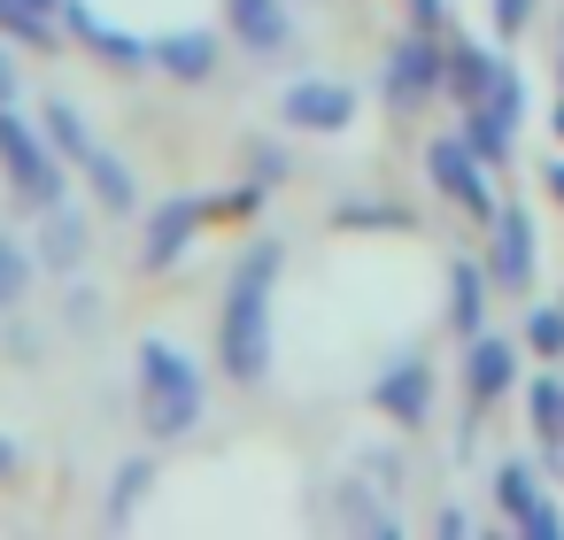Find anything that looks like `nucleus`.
Returning <instances> with one entry per match:
<instances>
[{
    "mask_svg": "<svg viewBox=\"0 0 564 540\" xmlns=\"http://www.w3.org/2000/svg\"><path fill=\"white\" fill-rule=\"evenodd\" d=\"M495 70H502V63H495L487 47H448V101H464V109H471V101L495 86Z\"/></svg>",
    "mask_w": 564,
    "mask_h": 540,
    "instance_id": "12",
    "label": "nucleus"
},
{
    "mask_svg": "<svg viewBox=\"0 0 564 540\" xmlns=\"http://www.w3.org/2000/svg\"><path fill=\"white\" fill-rule=\"evenodd\" d=\"M232 16H240L256 55H279V40H286V9H279V0H232Z\"/></svg>",
    "mask_w": 564,
    "mask_h": 540,
    "instance_id": "13",
    "label": "nucleus"
},
{
    "mask_svg": "<svg viewBox=\"0 0 564 540\" xmlns=\"http://www.w3.org/2000/svg\"><path fill=\"white\" fill-rule=\"evenodd\" d=\"M518 386V348L510 340H479L471 348V401H495Z\"/></svg>",
    "mask_w": 564,
    "mask_h": 540,
    "instance_id": "10",
    "label": "nucleus"
},
{
    "mask_svg": "<svg viewBox=\"0 0 564 540\" xmlns=\"http://www.w3.org/2000/svg\"><path fill=\"white\" fill-rule=\"evenodd\" d=\"M47 9H63V0H0V32H17V40H47Z\"/></svg>",
    "mask_w": 564,
    "mask_h": 540,
    "instance_id": "15",
    "label": "nucleus"
},
{
    "mask_svg": "<svg viewBox=\"0 0 564 540\" xmlns=\"http://www.w3.org/2000/svg\"><path fill=\"white\" fill-rule=\"evenodd\" d=\"M433 93H448V47L402 40V47L387 55V101H394V109H425Z\"/></svg>",
    "mask_w": 564,
    "mask_h": 540,
    "instance_id": "4",
    "label": "nucleus"
},
{
    "mask_svg": "<svg viewBox=\"0 0 564 540\" xmlns=\"http://www.w3.org/2000/svg\"><path fill=\"white\" fill-rule=\"evenodd\" d=\"M348 117H356L348 86H294L286 93V124H302V132H340Z\"/></svg>",
    "mask_w": 564,
    "mask_h": 540,
    "instance_id": "9",
    "label": "nucleus"
},
{
    "mask_svg": "<svg viewBox=\"0 0 564 540\" xmlns=\"http://www.w3.org/2000/svg\"><path fill=\"white\" fill-rule=\"evenodd\" d=\"M487 224H495V255H487V271H495L502 294H518V286L533 278V224H525V209H495Z\"/></svg>",
    "mask_w": 564,
    "mask_h": 540,
    "instance_id": "7",
    "label": "nucleus"
},
{
    "mask_svg": "<svg viewBox=\"0 0 564 540\" xmlns=\"http://www.w3.org/2000/svg\"><path fill=\"white\" fill-rule=\"evenodd\" d=\"M518 101H525V93H518V78H510V70H495V86L471 101L464 140L479 147V163H502V155H510V140H518Z\"/></svg>",
    "mask_w": 564,
    "mask_h": 540,
    "instance_id": "5",
    "label": "nucleus"
},
{
    "mask_svg": "<svg viewBox=\"0 0 564 540\" xmlns=\"http://www.w3.org/2000/svg\"><path fill=\"white\" fill-rule=\"evenodd\" d=\"M525 348L533 355H564V309H533L525 317Z\"/></svg>",
    "mask_w": 564,
    "mask_h": 540,
    "instance_id": "18",
    "label": "nucleus"
},
{
    "mask_svg": "<svg viewBox=\"0 0 564 540\" xmlns=\"http://www.w3.org/2000/svg\"><path fill=\"white\" fill-rule=\"evenodd\" d=\"M24 278H32L24 247H17V240H0V301H17V294H24Z\"/></svg>",
    "mask_w": 564,
    "mask_h": 540,
    "instance_id": "20",
    "label": "nucleus"
},
{
    "mask_svg": "<svg viewBox=\"0 0 564 540\" xmlns=\"http://www.w3.org/2000/svg\"><path fill=\"white\" fill-rule=\"evenodd\" d=\"M425 394H433V371L410 355V363H394L387 378H371V401L394 417V425H425Z\"/></svg>",
    "mask_w": 564,
    "mask_h": 540,
    "instance_id": "8",
    "label": "nucleus"
},
{
    "mask_svg": "<svg viewBox=\"0 0 564 540\" xmlns=\"http://www.w3.org/2000/svg\"><path fill=\"white\" fill-rule=\"evenodd\" d=\"M549 194H556V201H564V163H549Z\"/></svg>",
    "mask_w": 564,
    "mask_h": 540,
    "instance_id": "24",
    "label": "nucleus"
},
{
    "mask_svg": "<svg viewBox=\"0 0 564 540\" xmlns=\"http://www.w3.org/2000/svg\"><path fill=\"white\" fill-rule=\"evenodd\" d=\"M0 101H17V63L0 55Z\"/></svg>",
    "mask_w": 564,
    "mask_h": 540,
    "instance_id": "23",
    "label": "nucleus"
},
{
    "mask_svg": "<svg viewBox=\"0 0 564 540\" xmlns=\"http://www.w3.org/2000/svg\"><path fill=\"white\" fill-rule=\"evenodd\" d=\"M479 309H487V278H479L471 263H456V301H448L456 332H471V324H479Z\"/></svg>",
    "mask_w": 564,
    "mask_h": 540,
    "instance_id": "17",
    "label": "nucleus"
},
{
    "mask_svg": "<svg viewBox=\"0 0 564 540\" xmlns=\"http://www.w3.org/2000/svg\"><path fill=\"white\" fill-rule=\"evenodd\" d=\"M533 432H541V448H564V386L556 378L533 386Z\"/></svg>",
    "mask_w": 564,
    "mask_h": 540,
    "instance_id": "14",
    "label": "nucleus"
},
{
    "mask_svg": "<svg viewBox=\"0 0 564 540\" xmlns=\"http://www.w3.org/2000/svg\"><path fill=\"white\" fill-rule=\"evenodd\" d=\"M502 509H510L518 525H533V532H556V540H564V509H541V494H533V471H525V463H510V471H502Z\"/></svg>",
    "mask_w": 564,
    "mask_h": 540,
    "instance_id": "11",
    "label": "nucleus"
},
{
    "mask_svg": "<svg viewBox=\"0 0 564 540\" xmlns=\"http://www.w3.org/2000/svg\"><path fill=\"white\" fill-rule=\"evenodd\" d=\"M410 16H417V24H433V32H441V0H410Z\"/></svg>",
    "mask_w": 564,
    "mask_h": 540,
    "instance_id": "22",
    "label": "nucleus"
},
{
    "mask_svg": "<svg viewBox=\"0 0 564 540\" xmlns=\"http://www.w3.org/2000/svg\"><path fill=\"white\" fill-rule=\"evenodd\" d=\"M271 271H279V247H263L256 271L232 278V301H225V371L232 378H263V363H271V332H263V317H271Z\"/></svg>",
    "mask_w": 564,
    "mask_h": 540,
    "instance_id": "1",
    "label": "nucleus"
},
{
    "mask_svg": "<svg viewBox=\"0 0 564 540\" xmlns=\"http://www.w3.org/2000/svg\"><path fill=\"white\" fill-rule=\"evenodd\" d=\"M140 409H148V432L155 440H171V432H186L202 417V371L178 348H163V340L140 348Z\"/></svg>",
    "mask_w": 564,
    "mask_h": 540,
    "instance_id": "2",
    "label": "nucleus"
},
{
    "mask_svg": "<svg viewBox=\"0 0 564 540\" xmlns=\"http://www.w3.org/2000/svg\"><path fill=\"white\" fill-rule=\"evenodd\" d=\"M0 155H9V178H17L24 201H40V209L63 201V170H55V155L40 147V132H32L9 101H0Z\"/></svg>",
    "mask_w": 564,
    "mask_h": 540,
    "instance_id": "3",
    "label": "nucleus"
},
{
    "mask_svg": "<svg viewBox=\"0 0 564 540\" xmlns=\"http://www.w3.org/2000/svg\"><path fill=\"white\" fill-rule=\"evenodd\" d=\"M433 186H441L456 209L495 217V186L479 178V147H471V140H433Z\"/></svg>",
    "mask_w": 564,
    "mask_h": 540,
    "instance_id": "6",
    "label": "nucleus"
},
{
    "mask_svg": "<svg viewBox=\"0 0 564 540\" xmlns=\"http://www.w3.org/2000/svg\"><path fill=\"white\" fill-rule=\"evenodd\" d=\"M495 16H502V32H518V24L533 16V0H495Z\"/></svg>",
    "mask_w": 564,
    "mask_h": 540,
    "instance_id": "21",
    "label": "nucleus"
},
{
    "mask_svg": "<svg viewBox=\"0 0 564 540\" xmlns=\"http://www.w3.org/2000/svg\"><path fill=\"white\" fill-rule=\"evenodd\" d=\"M163 70H178V78H209L217 55H209V40H186V47H163Z\"/></svg>",
    "mask_w": 564,
    "mask_h": 540,
    "instance_id": "19",
    "label": "nucleus"
},
{
    "mask_svg": "<svg viewBox=\"0 0 564 540\" xmlns=\"http://www.w3.org/2000/svg\"><path fill=\"white\" fill-rule=\"evenodd\" d=\"M194 217H202V209H186V201H178V209H163V217H155V240H148V263H171V255H178V240L194 232Z\"/></svg>",
    "mask_w": 564,
    "mask_h": 540,
    "instance_id": "16",
    "label": "nucleus"
}]
</instances>
